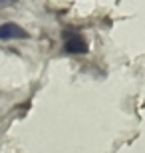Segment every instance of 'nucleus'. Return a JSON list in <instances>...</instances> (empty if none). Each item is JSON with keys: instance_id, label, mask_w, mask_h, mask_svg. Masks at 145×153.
Here are the masks:
<instances>
[{"instance_id": "3", "label": "nucleus", "mask_w": 145, "mask_h": 153, "mask_svg": "<svg viewBox=\"0 0 145 153\" xmlns=\"http://www.w3.org/2000/svg\"><path fill=\"white\" fill-rule=\"evenodd\" d=\"M18 0H0V8H6V6H12V4H16Z\"/></svg>"}, {"instance_id": "2", "label": "nucleus", "mask_w": 145, "mask_h": 153, "mask_svg": "<svg viewBox=\"0 0 145 153\" xmlns=\"http://www.w3.org/2000/svg\"><path fill=\"white\" fill-rule=\"evenodd\" d=\"M64 50L68 54H86L88 52V44L86 40L78 34H68L66 36V42H64Z\"/></svg>"}, {"instance_id": "1", "label": "nucleus", "mask_w": 145, "mask_h": 153, "mask_svg": "<svg viewBox=\"0 0 145 153\" xmlns=\"http://www.w3.org/2000/svg\"><path fill=\"white\" fill-rule=\"evenodd\" d=\"M26 30L20 28L18 24L14 22H4V24H0V40H22L26 38Z\"/></svg>"}]
</instances>
